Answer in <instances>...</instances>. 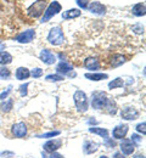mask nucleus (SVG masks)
<instances>
[{
  "label": "nucleus",
  "mask_w": 146,
  "mask_h": 158,
  "mask_svg": "<svg viewBox=\"0 0 146 158\" xmlns=\"http://www.w3.org/2000/svg\"><path fill=\"white\" fill-rule=\"evenodd\" d=\"M56 72L59 73V74H61V76H68V77H76L77 74H76V72H73V67L69 64V63H67L66 61H61L57 66H56Z\"/></svg>",
  "instance_id": "9"
},
{
  "label": "nucleus",
  "mask_w": 146,
  "mask_h": 158,
  "mask_svg": "<svg viewBox=\"0 0 146 158\" xmlns=\"http://www.w3.org/2000/svg\"><path fill=\"white\" fill-rule=\"evenodd\" d=\"M124 85V80L122 78H116L113 79L112 81L108 83V89H118V88H122Z\"/></svg>",
  "instance_id": "26"
},
{
  "label": "nucleus",
  "mask_w": 146,
  "mask_h": 158,
  "mask_svg": "<svg viewBox=\"0 0 146 158\" xmlns=\"http://www.w3.org/2000/svg\"><path fill=\"white\" fill-rule=\"evenodd\" d=\"M119 148H121V152L124 155V156H130L134 153L136 146L135 143L130 140V139H122L121 143H119Z\"/></svg>",
  "instance_id": "8"
},
{
  "label": "nucleus",
  "mask_w": 146,
  "mask_h": 158,
  "mask_svg": "<svg viewBox=\"0 0 146 158\" xmlns=\"http://www.w3.org/2000/svg\"><path fill=\"white\" fill-rule=\"evenodd\" d=\"M89 133H93V134H98L100 135L101 138L107 139L108 135H110V131L105 128H99V127H90L89 128Z\"/></svg>",
  "instance_id": "21"
},
{
  "label": "nucleus",
  "mask_w": 146,
  "mask_h": 158,
  "mask_svg": "<svg viewBox=\"0 0 146 158\" xmlns=\"http://www.w3.org/2000/svg\"><path fill=\"white\" fill-rule=\"evenodd\" d=\"M110 99L111 98H108L104 91H94L91 95V106L95 110H105Z\"/></svg>",
  "instance_id": "3"
},
{
  "label": "nucleus",
  "mask_w": 146,
  "mask_h": 158,
  "mask_svg": "<svg viewBox=\"0 0 146 158\" xmlns=\"http://www.w3.org/2000/svg\"><path fill=\"white\" fill-rule=\"evenodd\" d=\"M86 10H89L91 14H95L99 16H102L106 14V6L104 4H101L100 1H90Z\"/></svg>",
  "instance_id": "13"
},
{
  "label": "nucleus",
  "mask_w": 146,
  "mask_h": 158,
  "mask_svg": "<svg viewBox=\"0 0 146 158\" xmlns=\"http://www.w3.org/2000/svg\"><path fill=\"white\" fill-rule=\"evenodd\" d=\"M61 133L59 130H55V131H50V133H45V134H42V135H38L39 139H50V138H55L57 135H60Z\"/></svg>",
  "instance_id": "27"
},
{
  "label": "nucleus",
  "mask_w": 146,
  "mask_h": 158,
  "mask_svg": "<svg viewBox=\"0 0 146 158\" xmlns=\"http://www.w3.org/2000/svg\"><path fill=\"white\" fill-rule=\"evenodd\" d=\"M105 111L108 113V114H116V112H117V105H116V102H115V100L110 99L108 101V103H107V106H106V108H105Z\"/></svg>",
  "instance_id": "25"
},
{
  "label": "nucleus",
  "mask_w": 146,
  "mask_h": 158,
  "mask_svg": "<svg viewBox=\"0 0 146 158\" xmlns=\"http://www.w3.org/2000/svg\"><path fill=\"white\" fill-rule=\"evenodd\" d=\"M27 125L23 123V122H19V123H15L12 127H11V134L17 139H22L27 136Z\"/></svg>",
  "instance_id": "7"
},
{
  "label": "nucleus",
  "mask_w": 146,
  "mask_h": 158,
  "mask_svg": "<svg viewBox=\"0 0 146 158\" xmlns=\"http://www.w3.org/2000/svg\"><path fill=\"white\" fill-rule=\"evenodd\" d=\"M125 56L123 55H121V54H116V55H113L112 56V59H111V67H113V68H116V67H119V66H122L123 63H125Z\"/></svg>",
  "instance_id": "20"
},
{
  "label": "nucleus",
  "mask_w": 146,
  "mask_h": 158,
  "mask_svg": "<svg viewBox=\"0 0 146 158\" xmlns=\"http://www.w3.org/2000/svg\"><path fill=\"white\" fill-rule=\"evenodd\" d=\"M139 111L133 106H125L121 110V118L124 120H135L139 118Z\"/></svg>",
  "instance_id": "6"
},
{
  "label": "nucleus",
  "mask_w": 146,
  "mask_h": 158,
  "mask_svg": "<svg viewBox=\"0 0 146 158\" xmlns=\"http://www.w3.org/2000/svg\"><path fill=\"white\" fill-rule=\"evenodd\" d=\"M49 158H63V156L60 155V153H57V152H52V153H50Z\"/></svg>",
  "instance_id": "37"
},
{
  "label": "nucleus",
  "mask_w": 146,
  "mask_h": 158,
  "mask_svg": "<svg viewBox=\"0 0 146 158\" xmlns=\"http://www.w3.org/2000/svg\"><path fill=\"white\" fill-rule=\"evenodd\" d=\"M112 158H127V157H125L122 152H115L113 156H112Z\"/></svg>",
  "instance_id": "38"
},
{
  "label": "nucleus",
  "mask_w": 146,
  "mask_h": 158,
  "mask_svg": "<svg viewBox=\"0 0 146 158\" xmlns=\"http://www.w3.org/2000/svg\"><path fill=\"white\" fill-rule=\"evenodd\" d=\"M46 40H48V43H50V44L54 45V46H60V45H62L63 43L66 41V38H65V34H63L61 27H59V26L52 27V28L49 31V33H48Z\"/></svg>",
  "instance_id": "2"
},
{
  "label": "nucleus",
  "mask_w": 146,
  "mask_h": 158,
  "mask_svg": "<svg viewBox=\"0 0 146 158\" xmlns=\"http://www.w3.org/2000/svg\"><path fill=\"white\" fill-rule=\"evenodd\" d=\"M43 74H44V71L42 68H34V69L31 71V76L33 78H40Z\"/></svg>",
  "instance_id": "30"
},
{
  "label": "nucleus",
  "mask_w": 146,
  "mask_h": 158,
  "mask_svg": "<svg viewBox=\"0 0 146 158\" xmlns=\"http://www.w3.org/2000/svg\"><path fill=\"white\" fill-rule=\"evenodd\" d=\"M76 2H77V5H78L81 9L86 10L88 6H89V4H90V0H76Z\"/></svg>",
  "instance_id": "31"
},
{
  "label": "nucleus",
  "mask_w": 146,
  "mask_h": 158,
  "mask_svg": "<svg viewBox=\"0 0 146 158\" xmlns=\"http://www.w3.org/2000/svg\"><path fill=\"white\" fill-rule=\"evenodd\" d=\"M24 14L31 19H39L44 14L48 2L46 0H23Z\"/></svg>",
  "instance_id": "1"
},
{
  "label": "nucleus",
  "mask_w": 146,
  "mask_h": 158,
  "mask_svg": "<svg viewBox=\"0 0 146 158\" xmlns=\"http://www.w3.org/2000/svg\"><path fill=\"white\" fill-rule=\"evenodd\" d=\"M12 108H14V100L10 99V98L0 103V110L2 112H5V113H9Z\"/></svg>",
  "instance_id": "23"
},
{
  "label": "nucleus",
  "mask_w": 146,
  "mask_h": 158,
  "mask_svg": "<svg viewBox=\"0 0 146 158\" xmlns=\"http://www.w3.org/2000/svg\"><path fill=\"white\" fill-rule=\"evenodd\" d=\"M81 15H82V11L79 9H69L62 14V19L63 20H73V19L79 17Z\"/></svg>",
  "instance_id": "17"
},
{
  "label": "nucleus",
  "mask_w": 146,
  "mask_h": 158,
  "mask_svg": "<svg viewBox=\"0 0 146 158\" xmlns=\"http://www.w3.org/2000/svg\"><path fill=\"white\" fill-rule=\"evenodd\" d=\"M128 131H129V127L127 124H119L116 128H113L112 136H113V139H116V140H122V139L125 138V135L128 134Z\"/></svg>",
  "instance_id": "14"
},
{
  "label": "nucleus",
  "mask_w": 146,
  "mask_h": 158,
  "mask_svg": "<svg viewBox=\"0 0 146 158\" xmlns=\"http://www.w3.org/2000/svg\"><path fill=\"white\" fill-rule=\"evenodd\" d=\"M84 77L89 80H93V81H100V80L108 78V76L106 73H85Z\"/></svg>",
  "instance_id": "22"
},
{
  "label": "nucleus",
  "mask_w": 146,
  "mask_h": 158,
  "mask_svg": "<svg viewBox=\"0 0 146 158\" xmlns=\"http://www.w3.org/2000/svg\"><path fill=\"white\" fill-rule=\"evenodd\" d=\"M34 37H35V31L28 29V31H24V32H21L20 34H17L15 37V40L17 43H21V44H28L34 39Z\"/></svg>",
  "instance_id": "10"
},
{
  "label": "nucleus",
  "mask_w": 146,
  "mask_h": 158,
  "mask_svg": "<svg viewBox=\"0 0 146 158\" xmlns=\"http://www.w3.org/2000/svg\"><path fill=\"white\" fill-rule=\"evenodd\" d=\"M1 156H9L7 158L14 157V152H7V151H6V152H2V153H1Z\"/></svg>",
  "instance_id": "39"
},
{
  "label": "nucleus",
  "mask_w": 146,
  "mask_h": 158,
  "mask_svg": "<svg viewBox=\"0 0 146 158\" xmlns=\"http://www.w3.org/2000/svg\"><path fill=\"white\" fill-rule=\"evenodd\" d=\"M45 80H48V81H61V80H63V76H61V74H49V76H46Z\"/></svg>",
  "instance_id": "29"
},
{
  "label": "nucleus",
  "mask_w": 146,
  "mask_h": 158,
  "mask_svg": "<svg viewBox=\"0 0 146 158\" xmlns=\"http://www.w3.org/2000/svg\"><path fill=\"white\" fill-rule=\"evenodd\" d=\"M15 76L19 80H26V79H28L31 77V71L28 68H26V67H19L16 69Z\"/></svg>",
  "instance_id": "19"
},
{
  "label": "nucleus",
  "mask_w": 146,
  "mask_h": 158,
  "mask_svg": "<svg viewBox=\"0 0 146 158\" xmlns=\"http://www.w3.org/2000/svg\"><path fill=\"white\" fill-rule=\"evenodd\" d=\"M99 150V143L91 140H86L83 143V152L85 155H93Z\"/></svg>",
  "instance_id": "15"
},
{
  "label": "nucleus",
  "mask_w": 146,
  "mask_h": 158,
  "mask_svg": "<svg viewBox=\"0 0 146 158\" xmlns=\"http://www.w3.org/2000/svg\"><path fill=\"white\" fill-rule=\"evenodd\" d=\"M105 140H106V141H105V145H106V146H108V147H112V148H113V147H115V146H116V143H115V141H112V140H111V139H105Z\"/></svg>",
  "instance_id": "36"
},
{
  "label": "nucleus",
  "mask_w": 146,
  "mask_h": 158,
  "mask_svg": "<svg viewBox=\"0 0 146 158\" xmlns=\"http://www.w3.org/2000/svg\"><path fill=\"white\" fill-rule=\"evenodd\" d=\"M99 158H108L107 156H101V157H99Z\"/></svg>",
  "instance_id": "43"
},
{
  "label": "nucleus",
  "mask_w": 146,
  "mask_h": 158,
  "mask_svg": "<svg viewBox=\"0 0 146 158\" xmlns=\"http://www.w3.org/2000/svg\"><path fill=\"white\" fill-rule=\"evenodd\" d=\"M145 2H139V4H135L131 9V14L136 17H141V16H145Z\"/></svg>",
  "instance_id": "18"
},
{
  "label": "nucleus",
  "mask_w": 146,
  "mask_h": 158,
  "mask_svg": "<svg viewBox=\"0 0 146 158\" xmlns=\"http://www.w3.org/2000/svg\"><path fill=\"white\" fill-rule=\"evenodd\" d=\"M11 76V72L9 68L6 67H0V78L2 79H9Z\"/></svg>",
  "instance_id": "28"
},
{
  "label": "nucleus",
  "mask_w": 146,
  "mask_h": 158,
  "mask_svg": "<svg viewBox=\"0 0 146 158\" xmlns=\"http://www.w3.org/2000/svg\"><path fill=\"white\" fill-rule=\"evenodd\" d=\"M133 158H145V156L143 153H136V155L133 156Z\"/></svg>",
  "instance_id": "41"
},
{
  "label": "nucleus",
  "mask_w": 146,
  "mask_h": 158,
  "mask_svg": "<svg viewBox=\"0 0 146 158\" xmlns=\"http://www.w3.org/2000/svg\"><path fill=\"white\" fill-rule=\"evenodd\" d=\"M73 101H74V106L79 112H86L88 107H89V101L86 94L82 90H77L73 94Z\"/></svg>",
  "instance_id": "4"
},
{
  "label": "nucleus",
  "mask_w": 146,
  "mask_h": 158,
  "mask_svg": "<svg viewBox=\"0 0 146 158\" xmlns=\"http://www.w3.org/2000/svg\"><path fill=\"white\" fill-rule=\"evenodd\" d=\"M146 123L145 122H143V123H140V124H138L136 125V131L138 133H141L143 135H145L146 134Z\"/></svg>",
  "instance_id": "33"
},
{
  "label": "nucleus",
  "mask_w": 146,
  "mask_h": 158,
  "mask_svg": "<svg viewBox=\"0 0 146 158\" xmlns=\"http://www.w3.org/2000/svg\"><path fill=\"white\" fill-rule=\"evenodd\" d=\"M84 67L91 72H95L100 68V62L96 57H88L84 61Z\"/></svg>",
  "instance_id": "16"
},
{
  "label": "nucleus",
  "mask_w": 146,
  "mask_h": 158,
  "mask_svg": "<svg viewBox=\"0 0 146 158\" xmlns=\"http://www.w3.org/2000/svg\"><path fill=\"white\" fill-rule=\"evenodd\" d=\"M4 49H5V44L0 41V50H4Z\"/></svg>",
  "instance_id": "42"
},
{
  "label": "nucleus",
  "mask_w": 146,
  "mask_h": 158,
  "mask_svg": "<svg viewBox=\"0 0 146 158\" xmlns=\"http://www.w3.org/2000/svg\"><path fill=\"white\" fill-rule=\"evenodd\" d=\"M61 10H62V7H61L60 2L52 1L51 4H49V5L46 6V9H45V11H44V15L42 16V21H40V22L44 23V22L50 21L54 16H56Z\"/></svg>",
  "instance_id": "5"
},
{
  "label": "nucleus",
  "mask_w": 146,
  "mask_h": 158,
  "mask_svg": "<svg viewBox=\"0 0 146 158\" xmlns=\"http://www.w3.org/2000/svg\"><path fill=\"white\" fill-rule=\"evenodd\" d=\"M39 59L42 60V62H44L45 64L50 66V64H54L56 62L57 57L52 51H50L48 49H43L40 51V54H39Z\"/></svg>",
  "instance_id": "11"
},
{
  "label": "nucleus",
  "mask_w": 146,
  "mask_h": 158,
  "mask_svg": "<svg viewBox=\"0 0 146 158\" xmlns=\"http://www.w3.org/2000/svg\"><path fill=\"white\" fill-rule=\"evenodd\" d=\"M130 140L135 143V146H139V143L141 142V135H138V134H133L130 136Z\"/></svg>",
  "instance_id": "34"
},
{
  "label": "nucleus",
  "mask_w": 146,
  "mask_h": 158,
  "mask_svg": "<svg viewBox=\"0 0 146 158\" xmlns=\"http://www.w3.org/2000/svg\"><path fill=\"white\" fill-rule=\"evenodd\" d=\"M61 146H62V140L61 139H52V140H49L46 143H44L43 148H44V151H46L49 153H52V152H56Z\"/></svg>",
  "instance_id": "12"
},
{
  "label": "nucleus",
  "mask_w": 146,
  "mask_h": 158,
  "mask_svg": "<svg viewBox=\"0 0 146 158\" xmlns=\"http://www.w3.org/2000/svg\"><path fill=\"white\" fill-rule=\"evenodd\" d=\"M28 85H29V83H26V84H22L21 86H20V94H21V96H26L27 95Z\"/></svg>",
  "instance_id": "35"
},
{
  "label": "nucleus",
  "mask_w": 146,
  "mask_h": 158,
  "mask_svg": "<svg viewBox=\"0 0 146 158\" xmlns=\"http://www.w3.org/2000/svg\"><path fill=\"white\" fill-rule=\"evenodd\" d=\"M12 62V55L9 54L7 51H0V64L5 66Z\"/></svg>",
  "instance_id": "24"
},
{
  "label": "nucleus",
  "mask_w": 146,
  "mask_h": 158,
  "mask_svg": "<svg viewBox=\"0 0 146 158\" xmlns=\"http://www.w3.org/2000/svg\"><path fill=\"white\" fill-rule=\"evenodd\" d=\"M12 91V86L10 85V86H7V89L6 90H4L1 94H0V100L1 101H4L5 99H7V96H9V94Z\"/></svg>",
  "instance_id": "32"
},
{
  "label": "nucleus",
  "mask_w": 146,
  "mask_h": 158,
  "mask_svg": "<svg viewBox=\"0 0 146 158\" xmlns=\"http://www.w3.org/2000/svg\"><path fill=\"white\" fill-rule=\"evenodd\" d=\"M98 123H99V122H98V120H95V119L93 118V117H91V118L88 120V124H95V125H96Z\"/></svg>",
  "instance_id": "40"
}]
</instances>
